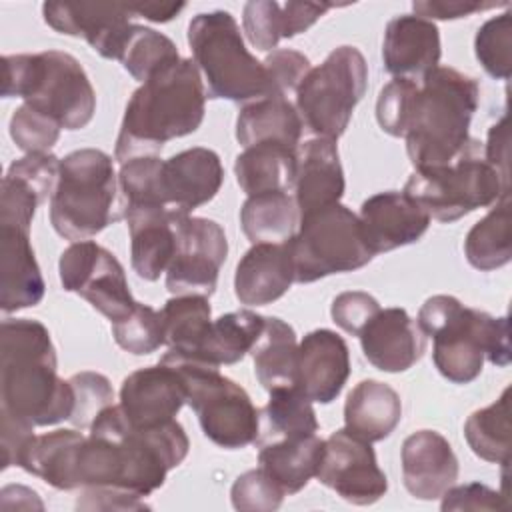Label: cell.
Returning a JSON list of instances; mask_svg holds the SVG:
<instances>
[{"label": "cell", "mask_w": 512, "mask_h": 512, "mask_svg": "<svg viewBox=\"0 0 512 512\" xmlns=\"http://www.w3.org/2000/svg\"><path fill=\"white\" fill-rule=\"evenodd\" d=\"M188 448L176 418L154 428H134L112 404L96 416L88 436L72 428L34 436L22 468L58 490L114 488L142 498L164 484Z\"/></svg>", "instance_id": "cell-1"}, {"label": "cell", "mask_w": 512, "mask_h": 512, "mask_svg": "<svg viewBox=\"0 0 512 512\" xmlns=\"http://www.w3.org/2000/svg\"><path fill=\"white\" fill-rule=\"evenodd\" d=\"M206 88L192 58L158 68L128 100L114 158L124 164L140 156H158L168 140L196 132L204 120Z\"/></svg>", "instance_id": "cell-2"}, {"label": "cell", "mask_w": 512, "mask_h": 512, "mask_svg": "<svg viewBox=\"0 0 512 512\" xmlns=\"http://www.w3.org/2000/svg\"><path fill=\"white\" fill-rule=\"evenodd\" d=\"M0 410L34 426L70 420L74 390L56 372L48 328L30 318H6L0 332Z\"/></svg>", "instance_id": "cell-3"}, {"label": "cell", "mask_w": 512, "mask_h": 512, "mask_svg": "<svg viewBox=\"0 0 512 512\" xmlns=\"http://www.w3.org/2000/svg\"><path fill=\"white\" fill-rule=\"evenodd\" d=\"M478 98V82L448 66H436L420 80L404 134L414 168L448 164L470 146Z\"/></svg>", "instance_id": "cell-4"}, {"label": "cell", "mask_w": 512, "mask_h": 512, "mask_svg": "<svg viewBox=\"0 0 512 512\" xmlns=\"http://www.w3.org/2000/svg\"><path fill=\"white\" fill-rule=\"evenodd\" d=\"M416 322L434 340V366L454 384L476 380L486 358L496 366L510 362L506 316L494 318L454 296L436 294L422 304Z\"/></svg>", "instance_id": "cell-5"}, {"label": "cell", "mask_w": 512, "mask_h": 512, "mask_svg": "<svg viewBox=\"0 0 512 512\" xmlns=\"http://www.w3.org/2000/svg\"><path fill=\"white\" fill-rule=\"evenodd\" d=\"M2 96L50 114L64 130L84 128L96 112V92L80 62L60 50L2 58Z\"/></svg>", "instance_id": "cell-6"}, {"label": "cell", "mask_w": 512, "mask_h": 512, "mask_svg": "<svg viewBox=\"0 0 512 512\" xmlns=\"http://www.w3.org/2000/svg\"><path fill=\"white\" fill-rule=\"evenodd\" d=\"M120 218L118 176L112 158L96 148H80L64 156L50 198L54 230L70 242H80Z\"/></svg>", "instance_id": "cell-7"}, {"label": "cell", "mask_w": 512, "mask_h": 512, "mask_svg": "<svg viewBox=\"0 0 512 512\" xmlns=\"http://www.w3.org/2000/svg\"><path fill=\"white\" fill-rule=\"evenodd\" d=\"M188 44L204 76L206 96L248 104L272 94L264 62L248 52L230 12L196 14L188 24Z\"/></svg>", "instance_id": "cell-8"}, {"label": "cell", "mask_w": 512, "mask_h": 512, "mask_svg": "<svg viewBox=\"0 0 512 512\" xmlns=\"http://www.w3.org/2000/svg\"><path fill=\"white\" fill-rule=\"evenodd\" d=\"M162 362L176 368L186 386V402L196 412L202 432L214 444L236 450L258 438L260 412L248 392L210 366L168 350Z\"/></svg>", "instance_id": "cell-9"}, {"label": "cell", "mask_w": 512, "mask_h": 512, "mask_svg": "<svg viewBox=\"0 0 512 512\" xmlns=\"http://www.w3.org/2000/svg\"><path fill=\"white\" fill-rule=\"evenodd\" d=\"M476 150V142H470L448 164L414 168L402 192L438 222H454L476 208L496 204L510 188Z\"/></svg>", "instance_id": "cell-10"}, {"label": "cell", "mask_w": 512, "mask_h": 512, "mask_svg": "<svg viewBox=\"0 0 512 512\" xmlns=\"http://www.w3.org/2000/svg\"><path fill=\"white\" fill-rule=\"evenodd\" d=\"M288 250L298 284L358 270L374 258L364 240L360 218L340 202L300 216Z\"/></svg>", "instance_id": "cell-11"}, {"label": "cell", "mask_w": 512, "mask_h": 512, "mask_svg": "<svg viewBox=\"0 0 512 512\" xmlns=\"http://www.w3.org/2000/svg\"><path fill=\"white\" fill-rule=\"evenodd\" d=\"M368 86V66L354 46L332 50L326 60L312 68L296 90V110L302 126L316 138H340L356 104Z\"/></svg>", "instance_id": "cell-12"}, {"label": "cell", "mask_w": 512, "mask_h": 512, "mask_svg": "<svg viewBox=\"0 0 512 512\" xmlns=\"http://www.w3.org/2000/svg\"><path fill=\"white\" fill-rule=\"evenodd\" d=\"M58 272L66 292L82 296L110 322L122 320L136 306L122 264L94 240L72 242L60 254Z\"/></svg>", "instance_id": "cell-13"}, {"label": "cell", "mask_w": 512, "mask_h": 512, "mask_svg": "<svg viewBox=\"0 0 512 512\" xmlns=\"http://www.w3.org/2000/svg\"><path fill=\"white\" fill-rule=\"evenodd\" d=\"M174 234L176 252L166 270V288L174 296H212L228 256L222 226L210 218L174 212Z\"/></svg>", "instance_id": "cell-14"}, {"label": "cell", "mask_w": 512, "mask_h": 512, "mask_svg": "<svg viewBox=\"0 0 512 512\" xmlns=\"http://www.w3.org/2000/svg\"><path fill=\"white\" fill-rule=\"evenodd\" d=\"M316 478L356 506L374 504L388 490L386 474L380 470L370 442L350 434L346 428L332 432L324 440Z\"/></svg>", "instance_id": "cell-15"}, {"label": "cell", "mask_w": 512, "mask_h": 512, "mask_svg": "<svg viewBox=\"0 0 512 512\" xmlns=\"http://www.w3.org/2000/svg\"><path fill=\"white\" fill-rule=\"evenodd\" d=\"M44 22L60 34L84 38L102 58L118 60L136 18L122 2H44Z\"/></svg>", "instance_id": "cell-16"}, {"label": "cell", "mask_w": 512, "mask_h": 512, "mask_svg": "<svg viewBox=\"0 0 512 512\" xmlns=\"http://www.w3.org/2000/svg\"><path fill=\"white\" fill-rule=\"evenodd\" d=\"M184 402L186 386L180 372L160 360L124 378L118 406L134 428H154L174 420Z\"/></svg>", "instance_id": "cell-17"}, {"label": "cell", "mask_w": 512, "mask_h": 512, "mask_svg": "<svg viewBox=\"0 0 512 512\" xmlns=\"http://www.w3.org/2000/svg\"><path fill=\"white\" fill-rule=\"evenodd\" d=\"M60 162L50 152H36L10 164L0 188V224L30 230L36 208L54 194Z\"/></svg>", "instance_id": "cell-18"}, {"label": "cell", "mask_w": 512, "mask_h": 512, "mask_svg": "<svg viewBox=\"0 0 512 512\" xmlns=\"http://www.w3.org/2000/svg\"><path fill=\"white\" fill-rule=\"evenodd\" d=\"M350 376V352L340 334L328 328L308 332L298 344L296 388L312 402L330 404Z\"/></svg>", "instance_id": "cell-19"}, {"label": "cell", "mask_w": 512, "mask_h": 512, "mask_svg": "<svg viewBox=\"0 0 512 512\" xmlns=\"http://www.w3.org/2000/svg\"><path fill=\"white\" fill-rule=\"evenodd\" d=\"M360 226L372 254L414 244L430 226V216L404 192H378L362 202Z\"/></svg>", "instance_id": "cell-20"}, {"label": "cell", "mask_w": 512, "mask_h": 512, "mask_svg": "<svg viewBox=\"0 0 512 512\" xmlns=\"http://www.w3.org/2000/svg\"><path fill=\"white\" fill-rule=\"evenodd\" d=\"M360 344L366 360L382 372L412 368L426 350V334L404 308H386L364 326Z\"/></svg>", "instance_id": "cell-21"}, {"label": "cell", "mask_w": 512, "mask_h": 512, "mask_svg": "<svg viewBox=\"0 0 512 512\" xmlns=\"http://www.w3.org/2000/svg\"><path fill=\"white\" fill-rule=\"evenodd\" d=\"M224 180L220 156L210 148L182 150L162 164V194L166 206L190 214L194 208L210 202Z\"/></svg>", "instance_id": "cell-22"}, {"label": "cell", "mask_w": 512, "mask_h": 512, "mask_svg": "<svg viewBox=\"0 0 512 512\" xmlns=\"http://www.w3.org/2000/svg\"><path fill=\"white\" fill-rule=\"evenodd\" d=\"M402 478L418 500H436L458 478V458L450 442L436 430H418L402 444Z\"/></svg>", "instance_id": "cell-23"}, {"label": "cell", "mask_w": 512, "mask_h": 512, "mask_svg": "<svg viewBox=\"0 0 512 512\" xmlns=\"http://www.w3.org/2000/svg\"><path fill=\"white\" fill-rule=\"evenodd\" d=\"M438 26L416 14H402L386 24L382 60L396 78L420 82L440 62Z\"/></svg>", "instance_id": "cell-24"}, {"label": "cell", "mask_w": 512, "mask_h": 512, "mask_svg": "<svg viewBox=\"0 0 512 512\" xmlns=\"http://www.w3.org/2000/svg\"><path fill=\"white\" fill-rule=\"evenodd\" d=\"M0 250L2 312L10 314L40 304L46 284L30 244V230L0 224Z\"/></svg>", "instance_id": "cell-25"}, {"label": "cell", "mask_w": 512, "mask_h": 512, "mask_svg": "<svg viewBox=\"0 0 512 512\" xmlns=\"http://www.w3.org/2000/svg\"><path fill=\"white\" fill-rule=\"evenodd\" d=\"M344 170L340 164L336 140L312 138L298 152L294 180V202L298 214L332 206L344 196Z\"/></svg>", "instance_id": "cell-26"}, {"label": "cell", "mask_w": 512, "mask_h": 512, "mask_svg": "<svg viewBox=\"0 0 512 512\" xmlns=\"http://www.w3.org/2000/svg\"><path fill=\"white\" fill-rule=\"evenodd\" d=\"M294 282L288 242L254 244L238 262L234 294L240 304L266 306L284 296Z\"/></svg>", "instance_id": "cell-27"}, {"label": "cell", "mask_w": 512, "mask_h": 512, "mask_svg": "<svg viewBox=\"0 0 512 512\" xmlns=\"http://www.w3.org/2000/svg\"><path fill=\"white\" fill-rule=\"evenodd\" d=\"M174 212L170 208H134L124 212L130 230L132 268L148 282L158 280L174 258Z\"/></svg>", "instance_id": "cell-28"}, {"label": "cell", "mask_w": 512, "mask_h": 512, "mask_svg": "<svg viewBox=\"0 0 512 512\" xmlns=\"http://www.w3.org/2000/svg\"><path fill=\"white\" fill-rule=\"evenodd\" d=\"M402 420V400L394 388L378 380L358 382L344 404V428L366 440L388 438Z\"/></svg>", "instance_id": "cell-29"}, {"label": "cell", "mask_w": 512, "mask_h": 512, "mask_svg": "<svg viewBox=\"0 0 512 512\" xmlns=\"http://www.w3.org/2000/svg\"><path fill=\"white\" fill-rule=\"evenodd\" d=\"M302 128L296 106L282 94H268L242 106L236 118V140L242 148L260 142H280L296 148Z\"/></svg>", "instance_id": "cell-30"}, {"label": "cell", "mask_w": 512, "mask_h": 512, "mask_svg": "<svg viewBox=\"0 0 512 512\" xmlns=\"http://www.w3.org/2000/svg\"><path fill=\"white\" fill-rule=\"evenodd\" d=\"M296 168V148L280 142H260L248 146L236 156L234 162L236 182L248 196L262 192H288L294 188Z\"/></svg>", "instance_id": "cell-31"}, {"label": "cell", "mask_w": 512, "mask_h": 512, "mask_svg": "<svg viewBox=\"0 0 512 512\" xmlns=\"http://www.w3.org/2000/svg\"><path fill=\"white\" fill-rule=\"evenodd\" d=\"M250 352L254 358V374L264 390L296 388L298 344L296 332L288 322L276 316H264L262 332Z\"/></svg>", "instance_id": "cell-32"}, {"label": "cell", "mask_w": 512, "mask_h": 512, "mask_svg": "<svg viewBox=\"0 0 512 512\" xmlns=\"http://www.w3.org/2000/svg\"><path fill=\"white\" fill-rule=\"evenodd\" d=\"M322 452L324 440L316 434L276 440L260 446L258 464L284 494H296L316 476Z\"/></svg>", "instance_id": "cell-33"}, {"label": "cell", "mask_w": 512, "mask_h": 512, "mask_svg": "<svg viewBox=\"0 0 512 512\" xmlns=\"http://www.w3.org/2000/svg\"><path fill=\"white\" fill-rule=\"evenodd\" d=\"M264 326V316L252 310H236L212 320L200 348L192 360L222 366L240 362L256 344Z\"/></svg>", "instance_id": "cell-34"}, {"label": "cell", "mask_w": 512, "mask_h": 512, "mask_svg": "<svg viewBox=\"0 0 512 512\" xmlns=\"http://www.w3.org/2000/svg\"><path fill=\"white\" fill-rule=\"evenodd\" d=\"M300 214L288 192L248 196L240 208L242 232L252 244H282L298 230Z\"/></svg>", "instance_id": "cell-35"}, {"label": "cell", "mask_w": 512, "mask_h": 512, "mask_svg": "<svg viewBox=\"0 0 512 512\" xmlns=\"http://www.w3.org/2000/svg\"><path fill=\"white\" fill-rule=\"evenodd\" d=\"M318 420L308 400L298 388H284L270 392L268 404L260 412V428L256 442L268 444L276 440H290L316 434Z\"/></svg>", "instance_id": "cell-36"}, {"label": "cell", "mask_w": 512, "mask_h": 512, "mask_svg": "<svg viewBox=\"0 0 512 512\" xmlns=\"http://www.w3.org/2000/svg\"><path fill=\"white\" fill-rule=\"evenodd\" d=\"M510 192L504 194L494 208L478 220L464 240V254L476 270L490 272L510 262Z\"/></svg>", "instance_id": "cell-37"}, {"label": "cell", "mask_w": 512, "mask_h": 512, "mask_svg": "<svg viewBox=\"0 0 512 512\" xmlns=\"http://www.w3.org/2000/svg\"><path fill=\"white\" fill-rule=\"evenodd\" d=\"M510 388L486 408L472 412L464 424V436L472 452L492 464L510 460Z\"/></svg>", "instance_id": "cell-38"}, {"label": "cell", "mask_w": 512, "mask_h": 512, "mask_svg": "<svg viewBox=\"0 0 512 512\" xmlns=\"http://www.w3.org/2000/svg\"><path fill=\"white\" fill-rule=\"evenodd\" d=\"M210 302L206 296H174L162 308L164 336L170 350L194 358L210 326Z\"/></svg>", "instance_id": "cell-39"}, {"label": "cell", "mask_w": 512, "mask_h": 512, "mask_svg": "<svg viewBox=\"0 0 512 512\" xmlns=\"http://www.w3.org/2000/svg\"><path fill=\"white\" fill-rule=\"evenodd\" d=\"M178 58V48L168 36L156 32L154 28L132 24L120 50L118 62L134 80L146 82L158 68Z\"/></svg>", "instance_id": "cell-40"}, {"label": "cell", "mask_w": 512, "mask_h": 512, "mask_svg": "<svg viewBox=\"0 0 512 512\" xmlns=\"http://www.w3.org/2000/svg\"><path fill=\"white\" fill-rule=\"evenodd\" d=\"M112 336L122 350L134 356L150 354L166 344L162 312L136 302L122 320L112 322Z\"/></svg>", "instance_id": "cell-41"}, {"label": "cell", "mask_w": 512, "mask_h": 512, "mask_svg": "<svg viewBox=\"0 0 512 512\" xmlns=\"http://www.w3.org/2000/svg\"><path fill=\"white\" fill-rule=\"evenodd\" d=\"M512 14L504 12L486 20L474 38V52L482 68L496 80L512 74Z\"/></svg>", "instance_id": "cell-42"}, {"label": "cell", "mask_w": 512, "mask_h": 512, "mask_svg": "<svg viewBox=\"0 0 512 512\" xmlns=\"http://www.w3.org/2000/svg\"><path fill=\"white\" fill-rule=\"evenodd\" d=\"M60 122L36 106L24 102L10 118V136L14 144L26 152H48L60 136Z\"/></svg>", "instance_id": "cell-43"}, {"label": "cell", "mask_w": 512, "mask_h": 512, "mask_svg": "<svg viewBox=\"0 0 512 512\" xmlns=\"http://www.w3.org/2000/svg\"><path fill=\"white\" fill-rule=\"evenodd\" d=\"M416 92L418 82L408 78H394L380 90L376 102V120L386 134L404 138Z\"/></svg>", "instance_id": "cell-44"}, {"label": "cell", "mask_w": 512, "mask_h": 512, "mask_svg": "<svg viewBox=\"0 0 512 512\" xmlns=\"http://www.w3.org/2000/svg\"><path fill=\"white\" fill-rule=\"evenodd\" d=\"M70 386L74 390V410L70 422L76 428H90L96 416L112 406L114 390L110 380L98 372H78L70 378Z\"/></svg>", "instance_id": "cell-45"}, {"label": "cell", "mask_w": 512, "mask_h": 512, "mask_svg": "<svg viewBox=\"0 0 512 512\" xmlns=\"http://www.w3.org/2000/svg\"><path fill=\"white\" fill-rule=\"evenodd\" d=\"M284 496V490L262 468L240 474L230 490L232 506L244 512H272L280 508Z\"/></svg>", "instance_id": "cell-46"}, {"label": "cell", "mask_w": 512, "mask_h": 512, "mask_svg": "<svg viewBox=\"0 0 512 512\" xmlns=\"http://www.w3.org/2000/svg\"><path fill=\"white\" fill-rule=\"evenodd\" d=\"M242 28L256 50L268 52L284 38L282 4L274 0H252L244 4Z\"/></svg>", "instance_id": "cell-47"}, {"label": "cell", "mask_w": 512, "mask_h": 512, "mask_svg": "<svg viewBox=\"0 0 512 512\" xmlns=\"http://www.w3.org/2000/svg\"><path fill=\"white\" fill-rule=\"evenodd\" d=\"M264 68L272 84V94L282 96H286L288 92H296L304 76L312 70L310 60L290 48L272 50V54L264 58Z\"/></svg>", "instance_id": "cell-48"}, {"label": "cell", "mask_w": 512, "mask_h": 512, "mask_svg": "<svg viewBox=\"0 0 512 512\" xmlns=\"http://www.w3.org/2000/svg\"><path fill=\"white\" fill-rule=\"evenodd\" d=\"M380 304L374 296L362 290L342 292L334 298L330 314L332 320L348 334L360 336L364 326L378 314Z\"/></svg>", "instance_id": "cell-49"}, {"label": "cell", "mask_w": 512, "mask_h": 512, "mask_svg": "<svg viewBox=\"0 0 512 512\" xmlns=\"http://www.w3.org/2000/svg\"><path fill=\"white\" fill-rule=\"evenodd\" d=\"M442 510H506L508 502L506 498L478 482L462 484V486H450L442 496Z\"/></svg>", "instance_id": "cell-50"}, {"label": "cell", "mask_w": 512, "mask_h": 512, "mask_svg": "<svg viewBox=\"0 0 512 512\" xmlns=\"http://www.w3.org/2000/svg\"><path fill=\"white\" fill-rule=\"evenodd\" d=\"M0 420H2V430H0L2 470H6L10 466L20 464L22 452L34 438V424L4 410H0Z\"/></svg>", "instance_id": "cell-51"}, {"label": "cell", "mask_w": 512, "mask_h": 512, "mask_svg": "<svg viewBox=\"0 0 512 512\" xmlns=\"http://www.w3.org/2000/svg\"><path fill=\"white\" fill-rule=\"evenodd\" d=\"M508 6L506 2H476V0H416L412 2V10L416 16L426 20H456L466 18L470 14Z\"/></svg>", "instance_id": "cell-52"}, {"label": "cell", "mask_w": 512, "mask_h": 512, "mask_svg": "<svg viewBox=\"0 0 512 512\" xmlns=\"http://www.w3.org/2000/svg\"><path fill=\"white\" fill-rule=\"evenodd\" d=\"M80 510H144L148 504L140 496L114 488H82L76 502Z\"/></svg>", "instance_id": "cell-53"}, {"label": "cell", "mask_w": 512, "mask_h": 512, "mask_svg": "<svg viewBox=\"0 0 512 512\" xmlns=\"http://www.w3.org/2000/svg\"><path fill=\"white\" fill-rule=\"evenodd\" d=\"M330 8H334V4H316V2H286V4H282L284 38H292V36L308 30Z\"/></svg>", "instance_id": "cell-54"}, {"label": "cell", "mask_w": 512, "mask_h": 512, "mask_svg": "<svg viewBox=\"0 0 512 512\" xmlns=\"http://www.w3.org/2000/svg\"><path fill=\"white\" fill-rule=\"evenodd\" d=\"M484 160L508 184V118L506 116H502L494 126H490L486 148H484Z\"/></svg>", "instance_id": "cell-55"}, {"label": "cell", "mask_w": 512, "mask_h": 512, "mask_svg": "<svg viewBox=\"0 0 512 512\" xmlns=\"http://www.w3.org/2000/svg\"><path fill=\"white\" fill-rule=\"evenodd\" d=\"M186 8L184 2H134L132 10L136 18H146L152 22H168L176 18Z\"/></svg>", "instance_id": "cell-56"}]
</instances>
